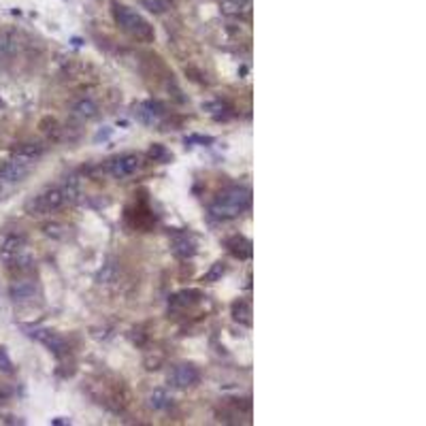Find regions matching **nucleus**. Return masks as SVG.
Instances as JSON below:
<instances>
[{"label":"nucleus","instance_id":"nucleus-9","mask_svg":"<svg viewBox=\"0 0 426 426\" xmlns=\"http://www.w3.org/2000/svg\"><path fill=\"white\" fill-rule=\"evenodd\" d=\"M135 113L143 124L154 126V124L160 122V117L164 115V107L160 105V102L147 100V102H139V105L135 107Z\"/></svg>","mask_w":426,"mask_h":426},{"label":"nucleus","instance_id":"nucleus-21","mask_svg":"<svg viewBox=\"0 0 426 426\" xmlns=\"http://www.w3.org/2000/svg\"><path fill=\"white\" fill-rule=\"evenodd\" d=\"M143 6L152 13H164L169 9V0H143Z\"/></svg>","mask_w":426,"mask_h":426},{"label":"nucleus","instance_id":"nucleus-5","mask_svg":"<svg viewBox=\"0 0 426 426\" xmlns=\"http://www.w3.org/2000/svg\"><path fill=\"white\" fill-rule=\"evenodd\" d=\"M199 380H201V373H199V369L192 367V365H179V367L173 369V373L169 375V384L177 390L192 388V386L199 384Z\"/></svg>","mask_w":426,"mask_h":426},{"label":"nucleus","instance_id":"nucleus-12","mask_svg":"<svg viewBox=\"0 0 426 426\" xmlns=\"http://www.w3.org/2000/svg\"><path fill=\"white\" fill-rule=\"evenodd\" d=\"M43 145H38V143H23V145H19L17 149L13 152V156L15 158H19V160H23V162H30V164H34L38 158L43 156Z\"/></svg>","mask_w":426,"mask_h":426},{"label":"nucleus","instance_id":"nucleus-6","mask_svg":"<svg viewBox=\"0 0 426 426\" xmlns=\"http://www.w3.org/2000/svg\"><path fill=\"white\" fill-rule=\"evenodd\" d=\"M139 169H141V158L137 154H124L109 164V173L115 179H126V177L135 175Z\"/></svg>","mask_w":426,"mask_h":426},{"label":"nucleus","instance_id":"nucleus-15","mask_svg":"<svg viewBox=\"0 0 426 426\" xmlns=\"http://www.w3.org/2000/svg\"><path fill=\"white\" fill-rule=\"evenodd\" d=\"M232 318L236 322H241V324L249 326L251 324V307L245 303V301H239L232 305Z\"/></svg>","mask_w":426,"mask_h":426},{"label":"nucleus","instance_id":"nucleus-7","mask_svg":"<svg viewBox=\"0 0 426 426\" xmlns=\"http://www.w3.org/2000/svg\"><path fill=\"white\" fill-rule=\"evenodd\" d=\"M9 296L13 303L17 305H26V303H32L34 298L38 296V286L30 279H19V281H13L11 288H9Z\"/></svg>","mask_w":426,"mask_h":426},{"label":"nucleus","instance_id":"nucleus-4","mask_svg":"<svg viewBox=\"0 0 426 426\" xmlns=\"http://www.w3.org/2000/svg\"><path fill=\"white\" fill-rule=\"evenodd\" d=\"M32 167L34 164L23 162V160H19V158L11 156V160L4 162L2 167H0V184H17V181H21L23 177L28 175Z\"/></svg>","mask_w":426,"mask_h":426},{"label":"nucleus","instance_id":"nucleus-13","mask_svg":"<svg viewBox=\"0 0 426 426\" xmlns=\"http://www.w3.org/2000/svg\"><path fill=\"white\" fill-rule=\"evenodd\" d=\"M219 9L226 15H245L251 9V0H222Z\"/></svg>","mask_w":426,"mask_h":426},{"label":"nucleus","instance_id":"nucleus-20","mask_svg":"<svg viewBox=\"0 0 426 426\" xmlns=\"http://www.w3.org/2000/svg\"><path fill=\"white\" fill-rule=\"evenodd\" d=\"M224 271H226V266H224V262H215L211 266V271L205 275L203 277V281H207V283H213V281H217L219 277H222L224 275Z\"/></svg>","mask_w":426,"mask_h":426},{"label":"nucleus","instance_id":"nucleus-1","mask_svg":"<svg viewBox=\"0 0 426 426\" xmlns=\"http://www.w3.org/2000/svg\"><path fill=\"white\" fill-rule=\"evenodd\" d=\"M251 205V190L245 186H232L224 190L211 205V215L217 219H232L247 211Z\"/></svg>","mask_w":426,"mask_h":426},{"label":"nucleus","instance_id":"nucleus-18","mask_svg":"<svg viewBox=\"0 0 426 426\" xmlns=\"http://www.w3.org/2000/svg\"><path fill=\"white\" fill-rule=\"evenodd\" d=\"M149 405L154 409H167L171 405V397L164 390H156L152 397H149Z\"/></svg>","mask_w":426,"mask_h":426},{"label":"nucleus","instance_id":"nucleus-22","mask_svg":"<svg viewBox=\"0 0 426 426\" xmlns=\"http://www.w3.org/2000/svg\"><path fill=\"white\" fill-rule=\"evenodd\" d=\"M0 373H13V362L4 350H0Z\"/></svg>","mask_w":426,"mask_h":426},{"label":"nucleus","instance_id":"nucleus-8","mask_svg":"<svg viewBox=\"0 0 426 426\" xmlns=\"http://www.w3.org/2000/svg\"><path fill=\"white\" fill-rule=\"evenodd\" d=\"M28 335L32 339H36V341H41L45 348L49 352H53L56 356H62V354L66 352L64 339L58 337L56 333H51V330H47V328H28Z\"/></svg>","mask_w":426,"mask_h":426},{"label":"nucleus","instance_id":"nucleus-3","mask_svg":"<svg viewBox=\"0 0 426 426\" xmlns=\"http://www.w3.org/2000/svg\"><path fill=\"white\" fill-rule=\"evenodd\" d=\"M113 6V17H115V23L120 26L126 34L139 38V41L143 43H149L154 41V28L149 26V23L141 17L137 11L128 9V6H124L120 2H111Z\"/></svg>","mask_w":426,"mask_h":426},{"label":"nucleus","instance_id":"nucleus-2","mask_svg":"<svg viewBox=\"0 0 426 426\" xmlns=\"http://www.w3.org/2000/svg\"><path fill=\"white\" fill-rule=\"evenodd\" d=\"M73 199H75V186L66 184V186H58V188H49V190L32 196V199L26 203V211L30 215H45V213L62 209Z\"/></svg>","mask_w":426,"mask_h":426},{"label":"nucleus","instance_id":"nucleus-19","mask_svg":"<svg viewBox=\"0 0 426 426\" xmlns=\"http://www.w3.org/2000/svg\"><path fill=\"white\" fill-rule=\"evenodd\" d=\"M149 158H152L154 162H164V160H169L171 154L167 152V147L160 145V143H156L152 145V149H149Z\"/></svg>","mask_w":426,"mask_h":426},{"label":"nucleus","instance_id":"nucleus-11","mask_svg":"<svg viewBox=\"0 0 426 426\" xmlns=\"http://www.w3.org/2000/svg\"><path fill=\"white\" fill-rule=\"evenodd\" d=\"M226 247L234 258H239V260H245L251 256V241H247L245 236H241V234H234L230 239H226Z\"/></svg>","mask_w":426,"mask_h":426},{"label":"nucleus","instance_id":"nucleus-17","mask_svg":"<svg viewBox=\"0 0 426 426\" xmlns=\"http://www.w3.org/2000/svg\"><path fill=\"white\" fill-rule=\"evenodd\" d=\"M17 49V38L13 32H0V53H13Z\"/></svg>","mask_w":426,"mask_h":426},{"label":"nucleus","instance_id":"nucleus-16","mask_svg":"<svg viewBox=\"0 0 426 426\" xmlns=\"http://www.w3.org/2000/svg\"><path fill=\"white\" fill-rule=\"evenodd\" d=\"M73 113L79 115V117H85V120H90V117H94L98 113V107L94 105L92 100H79L73 105Z\"/></svg>","mask_w":426,"mask_h":426},{"label":"nucleus","instance_id":"nucleus-10","mask_svg":"<svg viewBox=\"0 0 426 426\" xmlns=\"http://www.w3.org/2000/svg\"><path fill=\"white\" fill-rule=\"evenodd\" d=\"M23 249H26V239H23V236H17V234L6 236L2 247H0V251H2V256L6 260H19Z\"/></svg>","mask_w":426,"mask_h":426},{"label":"nucleus","instance_id":"nucleus-14","mask_svg":"<svg viewBox=\"0 0 426 426\" xmlns=\"http://www.w3.org/2000/svg\"><path fill=\"white\" fill-rule=\"evenodd\" d=\"M173 251L179 258H192L196 254V243L192 239H188V236H177L173 241Z\"/></svg>","mask_w":426,"mask_h":426}]
</instances>
